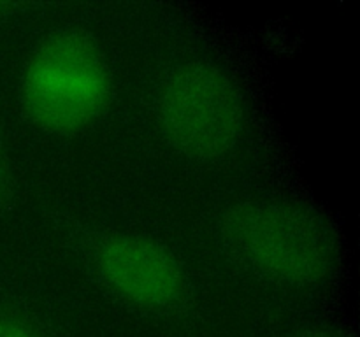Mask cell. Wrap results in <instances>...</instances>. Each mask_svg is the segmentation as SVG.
I'll return each mask as SVG.
<instances>
[{
  "label": "cell",
  "mask_w": 360,
  "mask_h": 337,
  "mask_svg": "<svg viewBox=\"0 0 360 337\" xmlns=\"http://www.w3.org/2000/svg\"><path fill=\"white\" fill-rule=\"evenodd\" d=\"M224 244L236 260L269 279L309 286L334 267V241L319 220L274 204H239L220 220Z\"/></svg>",
  "instance_id": "1"
},
{
  "label": "cell",
  "mask_w": 360,
  "mask_h": 337,
  "mask_svg": "<svg viewBox=\"0 0 360 337\" xmlns=\"http://www.w3.org/2000/svg\"><path fill=\"white\" fill-rule=\"evenodd\" d=\"M109 97V72L97 46L77 32L42 42L25 67L21 100L41 128L70 133L90 125Z\"/></svg>",
  "instance_id": "2"
},
{
  "label": "cell",
  "mask_w": 360,
  "mask_h": 337,
  "mask_svg": "<svg viewBox=\"0 0 360 337\" xmlns=\"http://www.w3.org/2000/svg\"><path fill=\"white\" fill-rule=\"evenodd\" d=\"M157 118L176 150L211 160L231 151L238 140L241 97L221 69L204 62L185 63L158 88Z\"/></svg>",
  "instance_id": "3"
},
{
  "label": "cell",
  "mask_w": 360,
  "mask_h": 337,
  "mask_svg": "<svg viewBox=\"0 0 360 337\" xmlns=\"http://www.w3.org/2000/svg\"><path fill=\"white\" fill-rule=\"evenodd\" d=\"M86 256L111 293L148 315L178 318L190 308V284L174 256L151 239L94 234Z\"/></svg>",
  "instance_id": "4"
},
{
  "label": "cell",
  "mask_w": 360,
  "mask_h": 337,
  "mask_svg": "<svg viewBox=\"0 0 360 337\" xmlns=\"http://www.w3.org/2000/svg\"><path fill=\"white\" fill-rule=\"evenodd\" d=\"M0 337H46L37 325L13 309L0 308Z\"/></svg>",
  "instance_id": "5"
},
{
  "label": "cell",
  "mask_w": 360,
  "mask_h": 337,
  "mask_svg": "<svg viewBox=\"0 0 360 337\" xmlns=\"http://www.w3.org/2000/svg\"><path fill=\"white\" fill-rule=\"evenodd\" d=\"M295 337H336L333 333H327V332H304V333H299Z\"/></svg>",
  "instance_id": "6"
}]
</instances>
